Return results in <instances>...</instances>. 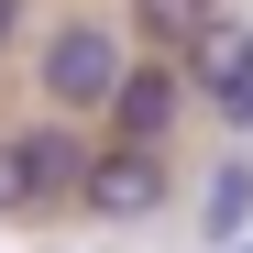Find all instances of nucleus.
<instances>
[{"instance_id": "nucleus-2", "label": "nucleus", "mask_w": 253, "mask_h": 253, "mask_svg": "<svg viewBox=\"0 0 253 253\" xmlns=\"http://www.w3.org/2000/svg\"><path fill=\"white\" fill-rule=\"evenodd\" d=\"M176 198V154L165 143H88V176H77V209L99 231H132Z\"/></svg>"}, {"instance_id": "nucleus-1", "label": "nucleus", "mask_w": 253, "mask_h": 253, "mask_svg": "<svg viewBox=\"0 0 253 253\" xmlns=\"http://www.w3.org/2000/svg\"><path fill=\"white\" fill-rule=\"evenodd\" d=\"M121 66H132L121 22H99V11H66V22H44V44H33V88H44V110H110Z\"/></svg>"}, {"instance_id": "nucleus-9", "label": "nucleus", "mask_w": 253, "mask_h": 253, "mask_svg": "<svg viewBox=\"0 0 253 253\" xmlns=\"http://www.w3.org/2000/svg\"><path fill=\"white\" fill-rule=\"evenodd\" d=\"M22 11H33V0H0V55L22 44Z\"/></svg>"}, {"instance_id": "nucleus-7", "label": "nucleus", "mask_w": 253, "mask_h": 253, "mask_svg": "<svg viewBox=\"0 0 253 253\" xmlns=\"http://www.w3.org/2000/svg\"><path fill=\"white\" fill-rule=\"evenodd\" d=\"M132 22L154 33V55H187L209 22H220V0H132Z\"/></svg>"}, {"instance_id": "nucleus-3", "label": "nucleus", "mask_w": 253, "mask_h": 253, "mask_svg": "<svg viewBox=\"0 0 253 253\" xmlns=\"http://www.w3.org/2000/svg\"><path fill=\"white\" fill-rule=\"evenodd\" d=\"M176 66H187V99H209V121H231V132L253 143V22H242V11H220Z\"/></svg>"}, {"instance_id": "nucleus-6", "label": "nucleus", "mask_w": 253, "mask_h": 253, "mask_svg": "<svg viewBox=\"0 0 253 253\" xmlns=\"http://www.w3.org/2000/svg\"><path fill=\"white\" fill-rule=\"evenodd\" d=\"M198 231L209 242H253V154H220V165H209V187H198Z\"/></svg>"}, {"instance_id": "nucleus-5", "label": "nucleus", "mask_w": 253, "mask_h": 253, "mask_svg": "<svg viewBox=\"0 0 253 253\" xmlns=\"http://www.w3.org/2000/svg\"><path fill=\"white\" fill-rule=\"evenodd\" d=\"M22 209L44 220V209H77V176H88V143H77V121H22Z\"/></svg>"}, {"instance_id": "nucleus-4", "label": "nucleus", "mask_w": 253, "mask_h": 253, "mask_svg": "<svg viewBox=\"0 0 253 253\" xmlns=\"http://www.w3.org/2000/svg\"><path fill=\"white\" fill-rule=\"evenodd\" d=\"M176 121H187V66L176 55H132L110 88V143H165L176 154Z\"/></svg>"}, {"instance_id": "nucleus-10", "label": "nucleus", "mask_w": 253, "mask_h": 253, "mask_svg": "<svg viewBox=\"0 0 253 253\" xmlns=\"http://www.w3.org/2000/svg\"><path fill=\"white\" fill-rule=\"evenodd\" d=\"M231 253H253V242H231Z\"/></svg>"}, {"instance_id": "nucleus-8", "label": "nucleus", "mask_w": 253, "mask_h": 253, "mask_svg": "<svg viewBox=\"0 0 253 253\" xmlns=\"http://www.w3.org/2000/svg\"><path fill=\"white\" fill-rule=\"evenodd\" d=\"M0 220H33V209H22V143L11 132H0Z\"/></svg>"}]
</instances>
